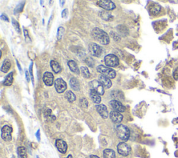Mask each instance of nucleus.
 Segmentation results:
<instances>
[{
    "instance_id": "obj_1",
    "label": "nucleus",
    "mask_w": 178,
    "mask_h": 158,
    "mask_svg": "<svg viewBox=\"0 0 178 158\" xmlns=\"http://www.w3.org/2000/svg\"><path fill=\"white\" fill-rule=\"evenodd\" d=\"M92 36L97 42L101 43L102 45L109 44V41H110L107 33L99 28H95L93 29Z\"/></svg>"
},
{
    "instance_id": "obj_2",
    "label": "nucleus",
    "mask_w": 178,
    "mask_h": 158,
    "mask_svg": "<svg viewBox=\"0 0 178 158\" xmlns=\"http://www.w3.org/2000/svg\"><path fill=\"white\" fill-rule=\"evenodd\" d=\"M116 133L119 139H120L122 141H127L130 138V130L127 126L122 125H117L116 127Z\"/></svg>"
},
{
    "instance_id": "obj_3",
    "label": "nucleus",
    "mask_w": 178,
    "mask_h": 158,
    "mask_svg": "<svg viewBox=\"0 0 178 158\" xmlns=\"http://www.w3.org/2000/svg\"><path fill=\"white\" fill-rule=\"evenodd\" d=\"M97 70L98 72L100 73L102 75H105V76H106L108 78H111V79L115 78V75H116L115 71L114 70H113L112 68L105 66V65H100L99 66L97 67Z\"/></svg>"
},
{
    "instance_id": "obj_4",
    "label": "nucleus",
    "mask_w": 178,
    "mask_h": 158,
    "mask_svg": "<svg viewBox=\"0 0 178 158\" xmlns=\"http://www.w3.org/2000/svg\"><path fill=\"white\" fill-rule=\"evenodd\" d=\"M106 65L109 67H116L119 65V59L114 54H108L105 57Z\"/></svg>"
},
{
    "instance_id": "obj_5",
    "label": "nucleus",
    "mask_w": 178,
    "mask_h": 158,
    "mask_svg": "<svg viewBox=\"0 0 178 158\" xmlns=\"http://www.w3.org/2000/svg\"><path fill=\"white\" fill-rule=\"evenodd\" d=\"M88 50L91 55L94 56H97V57L101 56L102 52H103L102 47L98 46V44H96V43H92L89 45Z\"/></svg>"
},
{
    "instance_id": "obj_6",
    "label": "nucleus",
    "mask_w": 178,
    "mask_h": 158,
    "mask_svg": "<svg viewBox=\"0 0 178 158\" xmlns=\"http://www.w3.org/2000/svg\"><path fill=\"white\" fill-rule=\"evenodd\" d=\"M12 132L13 130L10 126L9 125H4L1 128V138L3 140L6 141V142H10L12 139Z\"/></svg>"
},
{
    "instance_id": "obj_7",
    "label": "nucleus",
    "mask_w": 178,
    "mask_h": 158,
    "mask_svg": "<svg viewBox=\"0 0 178 158\" xmlns=\"http://www.w3.org/2000/svg\"><path fill=\"white\" fill-rule=\"evenodd\" d=\"M89 85L90 86V89L94 90L100 95H104L105 93V88H104L102 84L98 80H93L90 82Z\"/></svg>"
},
{
    "instance_id": "obj_8",
    "label": "nucleus",
    "mask_w": 178,
    "mask_h": 158,
    "mask_svg": "<svg viewBox=\"0 0 178 158\" xmlns=\"http://www.w3.org/2000/svg\"><path fill=\"white\" fill-rule=\"evenodd\" d=\"M117 148H118V153L122 156H127L131 152L130 146L124 142L119 143L118 146H117Z\"/></svg>"
},
{
    "instance_id": "obj_9",
    "label": "nucleus",
    "mask_w": 178,
    "mask_h": 158,
    "mask_svg": "<svg viewBox=\"0 0 178 158\" xmlns=\"http://www.w3.org/2000/svg\"><path fill=\"white\" fill-rule=\"evenodd\" d=\"M54 86H55L56 91L58 93H63L67 88V84H66L65 81L61 78L56 79L55 82H54Z\"/></svg>"
},
{
    "instance_id": "obj_10",
    "label": "nucleus",
    "mask_w": 178,
    "mask_h": 158,
    "mask_svg": "<svg viewBox=\"0 0 178 158\" xmlns=\"http://www.w3.org/2000/svg\"><path fill=\"white\" fill-rule=\"evenodd\" d=\"M98 5L102 9H105L107 11L113 10L115 8V4L111 1H109V0H101V1H98Z\"/></svg>"
},
{
    "instance_id": "obj_11",
    "label": "nucleus",
    "mask_w": 178,
    "mask_h": 158,
    "mask_svg": "<svg viewBox=\"0 0 178 158\" xmlns=\"http://www.w3.org/2000/svg\"><path fill=\"white\" fill-rule=\"evenodd\" d=\"M109 105L114 110V111H116V112H124L126 110L125 107L118 100H111L109 102Z\"/></svg>"
},
{
    "instance_id": "obj_12",
    "label": "nucleus",
    "mask_w": 178,
    "mask_h": 158,
    "mask_svg": "<svg viewBox=\"0 0 178 158\" xmlns=\"http://www.w3.org/2000/svg\"><path fill=\"white\" fill-rule=\"evenodd\" d=\"M109 116H110L111 121L115 123H120L123 119L122 114L120 112H116V111H111Z\"/></svg>"
},
{
    "instance_id": "obj_13",
    "label": "nucleus",
    "mask_w": 178,
    "mask_h": 158,
    "mask_svg": "<svg viewBox=\"0 0 178 158\" xmlns=\"http://www.w3.org/2000/svg\"><path fill=\"white\" fill-rule=\"evenodd\" d=\"M95 107L96 110H97V112L99 113V114L102 118H105V119L108 118V116H109V112H108L107 107H106L105 105H96Z\"/></svg>"
},
{
    "instance_id": "obj_14",
    "label": "nucleus",
    "mask_w": 178,
    "mask_h": 158,
    "mask_svg": "<svg viewBox=\"0 0 178 158\" xmlns=\"http://www.w3.org/2000/svg\"><path fill=\"white\" fill-rule=\"evenodd\" d=\"M43 80L47 86H52L54 83V75L52 73L46 72L43 75Z\"/></svg>"
},
{
    "instance_id": "obj_15",
    "label": "nucleus",
    "mask_w": 178,
    "mask_h": 158,
    "mask_svg": "<svg viewBox=\"0 0 178 158\" xmlns=\"http://www.w3.org/2000/svg\"><path fill=\"white\" fill-rule=\"evenodd\" d=\"M56 146L60 153H66L68 149L67 144L62 139H57L56 141Z\"/></svg>"
},
{
    "instance_id": "obj_16",
    "label": "nucleus",
    "mask_w": 178,
    "mask_h": 158,
    "mask_svg": "<svg viewBox=\"0 0 178 158\" xmlns=\"http://www.w3.org/2000/svg\"><path fill=\"white\" fill-rule=\"evenodd\" d=\"M98 79H99V82L102 84V86H104L107 88H109L112 86V83H111L110 79L107 78L105 75H100L98 77Z\"/></svg>"
},
{
    "instance_id": "obj_17",
    "label": "nucleus",
    "mask_w": 178,
    "mask_h": 158,
    "mask_svg": "<svg viewBox=\"0 0 178 158\" xmlns=\"http://www.w3.org/2000/svg\"><path fill=\"white\" fill-rule=\"evenodd\" d=\"M90 97L91 100H93V102L94 103H95V104H100V102H101V98H100V95H99L97 92L95 91L94 90L90 89Z\"/></svg>"
},
{
    "instance_id": "obj_18",
    "label": "nucleus",
    "mask_w": 178,
    "mask_h": 158,
    "mask_svg": "<svg viewBox=\"0 0 178 158\" xmlns=\"http://www.w3.org/2000/svg\"><path fill=\"white\" fill-rule=\"evenodd\" d=\"M68 66H69L70 69L72 72H73L75 74L79 75L80 73V71H79V69L78 68V65H77V63L75 61H73V60H70V61H68Z\"/></svg>"
},
{
    "instance_id": "obj_19",
    "label": "nucleus",
    "mask_w": 178,
    "mask_h": 158,
    "mask_svg": "<svg viewBox=\"0 0 178 158\" xmlns=\"http://www.w3.org/2000/svg\"><path fill=\"white\" fill-rule=\"evenodd\" d=\"M150 11L151 14L156 16V15L159 14L161 13V11H162V6L160 5L157 4H154L150 8Z\"/></svg>"
},
{
    "instance_id": "obj_20",
    "label": "nucleus",
    "mask_w": 178,
    "mask_h": 158,
    "mask_svg": "<svg viewBox=\"0 0 178 158\" xmlns=\"http://www.w3.org/2000/svg\"><path fill=\"white\" fill-rule=\"evenodd\" d=\"M70 85L71 88L73 90H75L76 91H79V89H80V85H79V81L75 78L70 79Z\"/></svg>"
},
{
    "instance_id": "obj_21",
    "label": "nucleus",
    "mask_w": 178,
    "mask_h": 158,
    "mask_svg": "<svg viewBox=\"0 0 178 158\" xmlns=\"http://www.w3.org/2000/svg\"><path fill=\"white\" fill-rule=\"evenodd\" d=\"M50 65L52 67L53 71L55 73H58L61 71V67L60 66L59 63L55 60H52L50 61Z\"/></svg>"
},
{
    "instance_id": "obj_22",
    "label": "nucleus",
    "mask_w": 178,
    "mask_h": 158,
    "mask_svg": "<svg viewBox=\"0 0 178 158\" xmlns=\"http://www.w3.org/2000/svg\"><path fill=\"white\" fill-rule=\"evenodd\" d=\"M104 158H115V153L111 149H105L103 151Z\"/></svg>"
},
{
    "instance_id": "obj_23",
    "label": "nucleus",
    "mask_w": 178,
    "mask_h": 158,
    "mask_svg": "<svg viewBox=\"0 0 178 158\" xmlns=\"http://www.w3.org/2000/svg\"><path fill=\"white\" fill-rule=\"evenodd\" d=\"M11 65V63L9 59L4 60V61L3 62L2 66L1 68V70L2 71L3 73H7L9 70V69H10Z\"/></svg>"
},
{
    "instance_id": "obj_24",
    "label": "nucleus",
    "mask_w": 178,
    "mask_h": 158,
    "mask_svg": "<svg viewBox=\"0 0 178 158\" xmlns=\"http://www.w3.org/2000/svg\"><path fill=\"white\" fill-rule=\"evenodd\" d=\"M13 82V73H11L7 75L6 78L4 82V85L5 86H11Z\"/></svg>"
},
{
    "instance_id": "obj_25",
    "label": "nucleus",
    "mask_w": 178,
    "mask_h": 158,
    "mask_svg": "<svg viewBox=\"0 0 178 158\" xmlns=\"http://www.w3.org/2000/svg\"><path fill=\"white\" fill-rule=\"evenodd\" d=\"M18 153L19 157L20 158H27V154H26V148L22 146L18 148Z\"/></svg>"
},
{
    "instance_id": "obj_26",
    "label": "nucleus",
    "mask_w": 178,
    "mask_h": 158,
    "mask_svg": "<svg viewBox=\"0 0 178 158\" xmlns=\"http://www.w3.org/2000/svg\"><path fill=\"white\" fill-rule=\"evenodd\" d=\"M66 98L70 102H73L76 100L75 95L70 91H68L67 93H66Z\"/></svg>"
},
{
    "instance_id": "obj_27",
    "label": "nucleus",
    "mask_w": 178,
    "mask_h": 158,
    "mask_svg": "<svg viewBox=\"0 0 178 158\" xmlns=\"http://www.w3.org/2000/svg\"><path fill=\"white\" fill-rule=\"evenodd\" d=\"M81 74H82V75H83V77H84L85 78L88 79L90 78V72H89L88 69L86 67H84V66L81 67Z\"/></svg>"
},
{
    "instance_id": "obj_28",
    "label": "nucleus",
    "mask_w": 178,
    "mask_h": 158,
    "mask_svg": "<svg viewBox=\"0 0 178 158\" xmlns=\"http://www.w3.org/2000/svg\"><path fill=\"white\" fill-rule=\"evenodd\" d=\"M79 104H80V106L82 107V108H87L88 105V101H87V100L85 98H82L80 100Z\"/></svg>"
},
{
    "instance_id": "obj_29",
    "label": "nucleus",
    "mask_w": 178,
    "mask_h": 158,
    "mask_svg": "<svg viewBox=\"0 0 178 158\" xmlns=\"http://www.w3.org/2000/svg\"><path fill=\"white\" fill-rule=\"evenodd\" d=\"M64 33V29L63 27H59L58 29V33H57V37L58 40H60L63 36V34Z\"/></svg>"
},
{
    "instance_id": "obj_30",
    "label": "nucleus",
    "mask_w": 178,
    "mask_h": 158,
    "mask_svg": "<svg viewBox=\"0 0 178 158\" xmlns=\"http://www.w3.org/2000/svg\"><path fill=\"white\" fill-rule=\"evenodd\" d=\"M12 23H13V25L14 26L15 29H16V31H18V32L20 33V27H19L18 22H16V20H14V19H13V20H12Z\"/></svg>"
},
{
    "instance_id": "obj_31",
    "label": "nucleus",
    "mask_w": 178,
    "mask_h": 158,
    "mask_svg": "<svg viewBox=\"0 0 178 158\" xmlns=\"http://www.w3.org/2000/svg\"><path fill=\"white\" fill-rule=\"evenodd\" d=\"M173 78L175 80H178V66L175 68V69L173 71Z\"/></svg>"
},
{
    "instance_id": "obj_32",
    "label": "nucleus",
    "mask_w": 178,
    "mask_h": 158,
    "mask_svg": "<svg viewBox=\"0 0 178 158\" xmlns=\"http://www.w3.org/2000/svg\"><path fill=\"white\" fill-rule=\"evenodd\" d=\"M1 18L2 19V20H5V21H7V22H9V18H8V17H7V16H6V15H4V14H2V15H1Z\"/></svg>"
},
{
    "instance_id": "obj_33",
    "label": "nucleus",
    "mask_w": 178,
    "mask_h": 158,
    "mask_svg": "<svg viewBox=\"0 0 178 158\" xmlns=\"http://www.w3.org/2000/svg\"><path fill=\"white\" fill-rule=\"evenodd\" d=\"M66 13H68L67 9H65V10H63V12H62V18H66V17L67 16V15H66Z\"/></svg>"
},
{
    "instance_id": "obj_34",
    "label": "nucleus",
    "mask_w": 178,
    "mask_h": 158,
    "mask_svg": "<svg viewBox=\"0 0 178 158\" xmlns=\"http://www.w3.org/2000/svg\"><path fill=\"white\" fill-rule=\"evenodd\" d=\"M24 36H25V38H26V41H27V38H29V34H28V31H26V30H24Z\"/></svg>"
},
{
    "instance_id": "obj_35",
    "label": "nucleus",
    "mask_w": 178,
    "mask_h": 158,
    "mask_svg": "<svg viewBox=\"0 0 178 158\" xmlns=\"http://www.w3.org/2000/svg\"><path fill=\"white\" fill-rule=\"evenodd\" d=\"M88 158H100V157H98V156H97V155H91L88 156Z\"/></svg>"
},
{
    "instance_id": "obj_36",
    "label": "nucleus",
    "mask_w": 178,
    "mask_h": 158,
    "mask_svg": "<svg viewBox=\"0 0 178 158\" xmlns=\"http://www.w3.org/2000/svg\"><path fill=\"white\" fill-rule=\"evenodd\" d=\"M26 80H27L28 82H29V75H28L27 71H26Z\"/></svg>"
},
{
    "instance_id": "obj_37",
    "label": "nucleus",
    "mask_w": 178,
    "mask_h": 158,
    "mask_svg": "<svg viewBox=\"0 0 178 158\" xmlns=\"http://www.w3.org/2000/svg\"><path fill=\"white\" fill-rule=\"evenodd\" d=\"M67 158H73V155H69L68 156V157Z\"/></svg>"
}]
</instances>
